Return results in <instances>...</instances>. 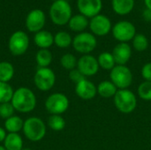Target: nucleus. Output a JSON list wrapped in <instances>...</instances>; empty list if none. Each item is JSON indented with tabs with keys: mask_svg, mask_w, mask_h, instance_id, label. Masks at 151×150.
<instances>
[{
	"mask_svg": "<svg viewBox=\"0 0 151 150\" xmlns=\"http://www.w3.org/2000/svg\"><path fill=\"white\" fill-rule=\"evenodd\" d=\"M11 103L16 111L29 113L35 109L37 100L35 93L30 88L20 87L14 90Z\"/></svg>",
	"mask_w": 151,
	"mask_h": 150,
	"instance_id": "nucleus-1",
	"label": "nucleus"
},
{
	"mask_svg": "<svg viewBox=\"0 0 151 150\" xmlns=\"http://www.w3.org/2000/svg\"><path fill=\"white\" fill-rule=\"evenodd\" d=\"M22 132L28 141L37 142L45 137L47 127L42 118L38 117H30L24 121Z\"/></svg>",
	"mask_w": 151,
	"mask_h": 150,
	"instance_id": "nucleus-2",
	"label": "nucleus"
},
{
	"mask_svg": "<svg viewBox=\"0 0 151 150\" xmlns=\"http://www.w3.org/2000/svg\"><path fill=\"white\" fill-rule=\"evenodd\" d=\"M116 109L123 114L134 112L137 107L138 101L136 95L130 89H119L113 97Z\"/></svg>",
	"mask_w": 151,
	"mask_h": 150,
	"instance_id": "nucleus-3",
	"label": "nucleus"
},
{
	"mask_svg": "<svg viewBox=\"0 0 151 150\" xmlns=\"http://www.w3.org/2000/svg\"><path fill=\"white\" fill-rule=\"evenodd\" d=\"M50 17L55 25L64 26L68 24L70 19L72 18V8L68 1H54L50 8Z\"/></svg>",
	"mask_w": 151,
	"mask_h": 150,
	"instance_id": "nucleus-4",
	"label": "nucleus"
},
{
	"mask_svg": "<svg viewBox=\"0 0 151 150\" xmlns=\"http://www.w3.org/2000/svg\"><path fill=\"white\" fill-rule=\"evenodd\" d=\"M110 79L118 89H127L133 83L134 76L128 66L116 65L110 71Z\"/></svg>",
	"mask_w": 151,
	"mask_h": 150,
	"instance_id": "nucleus-5",
	"label": "nucleus"
},
{
	"mask_svg": "<svg viewBox=\"0 0 151 150\" xmlns=\"http://www.w3.org/2000/svg\"><path fill=\"white\" fill-rule=\"evenodd\" d=\"M70 105L68 97L63 93H53L50 95L44 103L46 111L50 115H61L65 113Z\"/></svg>",
	"mask_w": 151,
	"mask_h": 150,
	"instance_id": "nucleus-6",
	"label": "nucleus"
},
{
	"mask_svg": "<svg viewBox=\"0 0 151 150\" xmlns=\"http://www.w3.org/2000/svg\"><path fill=\"white\" fill-rule=\"evenodd\" d=\"M72 45L75 51L82 55H88L96 48L97 40L92 33L81 32L74 36Z\"/></svg>",
	"mask_w": 151,
	"mask_h": 150,
	"instance_id": "nucleus-7",
	"label": "nucleus"
},
{
	"mask_svg": "<svg viewBox=\"0 0 151 150\" xmlns=\"http://www.w3.org/2000/svg\"><path fill=\"white\" fill-rule=\"evenodd\" d=\"M34 83L40 91H50L56 83V74L50 67H39L34 76Z\"/></svg>",
	"mask_w": 151,
	"mask_h": 150,
	"instance_id": "nucleus-8",
	"label": "nucleus"
},
{
	"mask_svg": "<svg viewBox=\"0 0 151 150\" xmlns=\"http://www.w3.org/2000/svg\"><path fill=\"white\" fill-rule=\"evenodd\" d=\"M113 37L119 42H128L134 39L136 34V28L134 25L127 20H121L117 22L111 29Z\"/></svg>",
	"mask_w": 151,
	"mask_h": 150,
	"instance_id": "nucleus-9",
	"label": "nucleus"
},
{
	"mask_svg": "<svg viewBox=\"0 0 151 150\" xmlns=\"http://www.w3.org/2000/svg\"><path fill=\"white\" fill-rule=\"evenodd\" d=\"M10 52L13 56H21L25 54L29 47V38L23 31L14 32L8 42Z\"/></svg>",
	"mask_w": 151,
	"mask_h": 150,
	"instance_id": "nucleus-10",
	"label": "nucleus"
},
{
	"mask_svg": "<svg viewBox=\"0 0 151 150\" xmlns=\"http://www.w3.org/2000/svg\"><path fill=\"white\" fill-rule=\"evenodd\" d=\"M88 27L90 28L91 33L95 36L107 35L112 29V25L110 19L104 14H98L91 18L89 20Z\"/></svg>",
	"mask_w": 151,
	"mask_h": 150,
	"instance_id": "nucleus-11",
	"label": "nucleus"
},
{
	"mask_svg": "<svg viewBox=\"0 0 151 150\" xmlns=\"http://www.w3.org/2000/svg\"><path fill=\"white\" fill-rule=\"evenodd\" d=\"M86 78L91 77L96 74H97L100 67L98 65L97 58L94 56L88 54V55H82L79 59L77 63L76 67Z\"/></svg>",
	"mask_w": 151,
	"mask_h": 150,
	"instance_id": "nucleus-12",
	"label": "nucleus"
},
{
	"mask_svg": "<svg viewBox=\"0 0 151 150\" xmlns=\"http://www.w3.org/2000/svg\"><path fill=\"white\" fill-rule=\"evenodd\" d=\"M46 17L44 12L40 9H34L27 14L26 18V27L28 31L37 33L42 30L45 25Z\"/></svg>",
	"mask_w": 151,
	"mask_h": 150,
	"instance_id": "nucleus-13",
	"label": "nucleus"
},
{
	"mask_svg": "<svg viewBox=\"0 0 151 150\" xmlns=\"http://www.w3.org/2000/svg\"><path fill=\"white\" fill-rule=\"evenodd\" d=\"M77 6L81 14L91 19L100 14L103 2L102 0H77Z\"/></svg>",
	"mask_w": 151,
	"mask_h": 150,
	"instance_id": "nucleus-14",
	"label": "nucleus"
},
{
	"mask_svg": "<svg viewBox=\"0 0 151 150\" xmlns=\"http://www.w3.org/2000/svg\"><path fill=\"white\" fill-rule=\"evenodd\" d=\"M75 94L79 98L84 101L92 100L97 95L96 86L92 81L85 79L75 85Z\"/></svg>",
	"mask_w": 151,
	"mask_h": 150,
	"instance_id": "nucleus-15",
	"label": "nucleus"
},
{
	"mask_svg": "<svg viewBox=\"0 0 151 150\" xmlns=\"http://www.w3.org/2000/svg\"><path fill=\"white\" fill-rule=\"evenodd\" d=\"M111 53L116 65H126L132 57V48L127 42H119L113 48Z\"/></svg>",
	"mask_w": 151,
	"mask_h": 150,
	"instance_id": "nucleus-16",
	"label": "nucleus"
},
{
	"mask_svg": "<svg viewBox=\"0 0 151 150\" xmlns=\"http://www.w3.org/2000/svg\"><path fill=\"white\" fill-rule=\"evenodd\" d=\"M35 43L40 49H49L54 43V35L46 30H41L35 33L34 36Z\"/></svg>",
	"mask_w": 151,
	"mask_h": 150,
	"instance_id": "nucleus-17",
	"label": "nucleus"
},
{
	"mask_svg": "<svg viewBox=\"0 0 151 150\" xmlns=\"http://www.w3.org/2000/svg\"><path fill=\"white\" fill-rule=\"evenodd\" d=\"M97 95L103 98H113L119 90L111 80H103L97 86Z\"/></svg>",
	"mask_w": 151,
	"mask_h": 150,
	"instance_id": "nucleus-18",
	"label": "nucleus"
},
{
	"mask_svg": "<svg viewBox=\"0 0 151 150\" xmlns=\"http://www.w3.org/2000/svg\"><path fill=\"white\" fill-rule=\"evenodd\" d=\"M112 9L119 15L130 13L134 7V0H111Z\"/></svg>",
	"mask_w": 151,
	"mask_h": 150,
	"instance_id": "nucleus-19",
	"label": "nucleus"
},
{
	"mask_svg": "<svg viewBox=\"0 0 151 150\" xmlns=\"http://www.w3.org/2000/svg\"><path fill=\"white\" fill-rule=\"evenodd\" d=\"M89 25V21L87 17H85L82 14H77L74 16H72L68 22L69 28L73 32L81 33L84 32V30L88 27Z\"/></svg>",
	"mask_w": 151,
	"mask_h": 150,
	"instance_id": "nucleus-20",
	"label": "nucleus"
},
{
	"mask_svg": "<svg viewBox=\"0 0 151 150\" xmlns=\"http://www.w3.org/2000/svg\"><path fill=\"white\" fill-rule=\"evenodd\" d=\"M24 120L17 115H13L11 118L5 119L4 129L7 133H19L23 129Z\"/></svg>",
	"mask_w": 151,
	"mask_h": 150,
	"instance_id": "nucleus-21",
	"label": "nucleus"
},
{
	"mask_svg": "<svg viewBox=\"0 0 151 150\" xmlns=\"http://www.w3.org/2000/svg\"><path fill=\"white\" fill-rule=\"evenodd\" d=\"M3 146L6 150H22L23 140L19 133H7Z\"/></svg>",
	"mask_w": 151,
	"mask_h": 150,
	"instance_id": "nucleus-22",
	"label": "nucleus"
},
{
	"mask_svg": "<svg viewBox=\"0 0 151 150\" xmlns=\"http://www.w3.org/2000/svg\"><path fill=\"white\" fill-rule=\"evenodd\" d=\"M52 54L49 49H40L35 55V61L40 68L49 67L52 62Z\"/></svg>",
	"mask_w": 151,
	"mask_h": 150,
	"instance_id": "nucleus-23",
	"label": "nucleus"
},
{
	"mask_svg": "<svg viewBox=\"0 0 151 150\" xmlns=\"http://www.w3.org/2000/svg\"><path fill=\"white\" fill-rule=\"evenodd\" d=\"M97 61H98L99 67L105 71H111L116 65V62L114 60L112 53H110L107 51H104L99 54L97 57Z\"/></svg>",
	"mask_w": 151,
	"mask_h": 150,
	"instance_id": "nucleus-24",
	"label": "nucleus"
},
{
	"mask_svg": "<svg viewBox=\"0 0 151 150\" xmlns=\"http://www.w3.org/2000/svg\"><path fill=\"white\" fill-rule=\"evenodd\" d=\"M14 67L12 63L7 61L0 62V81L9 83L14 76Z\"/></svg>",
	"mask_w": 151,
	"mask_h": 150,
	"instance_id": "nucleus-25",
	"label": "nucleus"
},
{
	"mask_svg": "<svg viewBox=\"0 0 151 150\" xmlns=\"http://www.w3.org/2000/svg\"><path fill=\"white\" fill-rule=\"evenodd\" d=\"M54 43L61 49L68 48L73 43L71 34L65 31H59L54 35Z\"/></svg>",
	"mask_w": 151,
	"mask_h": 150,
	"instance_id": "nucleus-26",
	"label": "nucleus"
},
{
	"mask_svg": "<svg viewBox=\"0 0 151 150\" xmlns=\"http://www.w3.org/2000/svg\"><path fill=\"white\" fill-rule=\"evenodd\" d=\"M65 120L61 115H50L48 118L49 127L55 132H60L65 127Z\"/></svg>",
	"mask_w": 151,
	"mask_h": 150,
	"instance_id": "nucleus-27",
	"label": "nucleus"
},
{
	"mask_svg": "<svg viewBox=\"0 0 151 150\" xmlns=\"http://www.w3.org/2000/svg\"><path fill=\"white\" fill-rule=\"evenodd\" d=\"M14 90L7 82L0 81V103H10L12 101Z\"/></svg>",
	"mask_w": 151,
	"mask_h": 150,
	"instance_id": "nucleus-28",
	"label": "nucleus"
},
{
	"mask_svg": "<svg viewBox=\"0 0 151 150\" xmlns=\"http://www.w3.org/2000/svg\"><path fill=\"white\" fill-rule=\"evenodd\" d=\"M77 63H78V59L76 58V57L74 55H73L71 53L64 54L60 58L61 66L64 69L68 70L69 72L77 67Z\"/></svg>",
	"mask_w": 151,
	"mask_h": 150,
	"instance_id": "nucleus-29",
	"label": "nucleus"
},
{
	"mask_svg": "<svg viewBox=\"0 0 151 150\" xmlns=\"http://www.w3.org/2000/svg\"><path fill=\"white\" fill-rule=\"evenodd\" d=\"M132 41L134 49L138 52H143L149 47V40L142 34H136Z\"/></svg>",
	"mask_w": 151,
	"mask_h": 150,
	"instance_id": "nucleus-30",
	"label": "nucleus"
},
{
	"mask_svg": "<svg viewBox=\"0 0 151 150\" xmlns=\"http://www.w3.org/2000/svg\"><path fill=\"white\" fill-rule=\"evenodd\" d=\"M137 94L138 96L146 102L151 101V81H146L144 80L142 82L138 88H137Z\"/></svg>",
	"mask_w": 151,
	"mask_h": 150,
	"instance_id": "nucleus-31",
	"label": "nucleus"
},
{
	"mask_svg": "<svg viewBox=\"0 0 151 150\" xmlns=\"http://www.w3.org/2000/svg\"><path fill=\"white\" fill-rule=\"evenodd\" d=\"M14 108L12 104L10 103H0V118L3 119H7L14 115Z\"/></svg>",
	"mask_w": 151,
	"mask_h": 150,
	"instance_id": "nucleus-32",
	"label": "nucleus"
},
{
	"mask_svg": "<svg viewBox=\"0 0 151 150\" xmlns=\"http://www.w3.org/2000/svg\"><path fill=\"white\" fill-rule=\"evenodd\" d=\"M68 76H69L70 80L73 81V83H75V85L78 84V83H80V82L82 81L83 80L87 79V78H86V77H85V76L77 69V68H75V69L70 71Z\"/></svg>",
	"mask_w": 151,
	"mask_h": 150,
	"instance_id": "nucleus-33",
	"label": "nucleus"
},
{
	"mask_svg": "<svg viewBox=\"0 0 151 150\" xmlns=\"http://www.w3.org/2000/svg\"><path fill=\"white\" fill-rule=\"evenodd\" d=\"M142 77L146 81H151V62H148L142 67L141 70Z\"/></svg>",
	"mask_w": 151,
	"mask_h": 150,
	"instance_id": "nucleus-34",
	"label": "nucleus"
},
{
	"mask_svg": "<svg viewBox=\"0 0 151 150\" xmlns=\"http://www.w3.org/2000/svg\"><path fill=\"white\" fill-rule=\"evenodd\" d=\"M142 17H143V19H144L146 21H149V22H150L151 21V10L150 9H148V8H146V9L143 11V12H142Z\"/></svg>",
	"mask_w": 151,
	"mask_h": 150,
	"instance_id": "nucleus-35",
	"label": "nucleus"
},
{
	"mask_svg": "<svg viewBox=\"0 0 151 150\" xmlns=\"http://www.w3.org/2000/svg\"><path fill=\"white\" fill-rule=\"evenodd\" d=\"M6 135H7V132L5 131V129L4 127H1L0 126V143L1 142H4Z\"/></svg>",
	"mask_w": 151,
	"mask_h": 150,
	"instance_id": "nucleus-36",
	"label": "nucleus"
},
{
	"mask_svg": "<svg viewBox=\"0 0 151 150\" xmlns=\"http://www.w3.org/2000/svg\"><path fill=\"white\" fill-rule=\"evenodd\" d=\"M144 3H145L146 8L151 10V0H144Z\"/></svg>",
	"mask_w": 151,
	"mask_h": 150,
	"instance_id": "nucleus-37",
	"label": "nucleus"
},
{
	"mask_svg": "<svg viewBox=\"0 0 151 150\" xmlns=\"http://www.w3.org/2000/svg\"><path fill=\"white\" fill-rule=\"evenodd\" d=\"M0 150H6V149L4 148V146H1V145H0Z\"/></svg>",
	"mask_w": 151,
	"mask_h": 150,
	"instance_id": "nucleus-38",
	"label": "nucleus"
},
{
	"mask_svg": "<svg viewBox=\"0 0 151 150\" xmlns=\"http://www.w3.org/2000/svg\"><path fill=\"white\" fill-rule=\"evenodd\" d=\"M22 150H32L31 149H29V148H23Z\"/></svg>",
	"mask_w": 151,
	"mask_h": 150,
	"instance_id": "nucleus-39",
	"label": "nucleus"
},
{
	"mask_svg": "<svg viewBox=\"0 0 151 150\" xmlns=\"http://www.w3.org/2000/svg\"><path fill=\"white\" fill-rule=\"evenodd\" d=\"M53 1H57V0H53Z\"/></svg>",
	"mask_w": 151,
	"mask_h": 150,
	"instance_id": "nucleus-40",
	"label": "nucleus"
},
{
	"mask_svg": "<svg viewBox=\"0 0 151 150\" xmlns=\"http://www.w3.org/2000/svg\"><path fill=\"white\" fill-rule=\"evenodd\" d=\"M65 1H68V0H65Z\"/></svg>",
	"mask_w": 151,
	"mask_h": 150,
	"instance_id": "nucleus-41",
	"label": "nucleus"
}]
</instances>
